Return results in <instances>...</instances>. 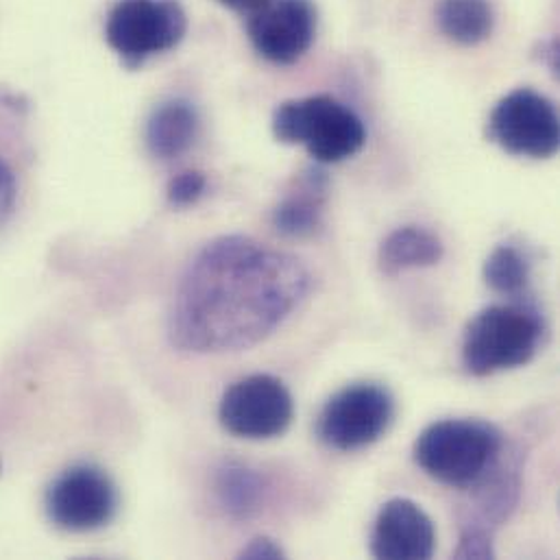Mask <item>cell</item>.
Masks as SVG:
<instances>
[{"mask_svg": "<svg viewBox=\"0 0 560 560\" xmlns=\"http://www.w3.org/2000/svg\"><path fill=\"white\" fill-rule=\"evenodd\" d=\"M186 31L188 18L177 0H118L105 24L107 44L131 70L175 48Z\"/></svg>", "mask_w": 560, "mask_h": 560, "instance_id": "obj_5", "label": "cell"}, {"mask_svg": "<svg viewBox=\"0 0 560 560\" xmlns=\"http://www.w3.org/2000/svg\"><path fill=\"white\" fill-rule=\"evenodd\" d=\"M415 463L436 482L471 489L502 458V432L480 419H445L428 425L415 441Z\"/></svg>", "mask_w": 560, "mask_h": 560, "instance_id": "obj_3", "label": "cell"}, {"mask_svg": "<svg viewBox=\"0 0 560 560\" xmlns=\"http://www.w3.org/2000/svg\"><path fill=\"white\" fill-rule=\"evenodd\" d=\"M445 249L436 234L408 225L390 232L377 254V262L384 276H399L408 269H421V267H434L441 262Z\"/></svg>", "mask_w": 560, "mask_h": 560, "instance_id": "obj_14", "label": "cell"}, {"mask_svg": "<svg viewBox=\"0 0 560 560\" xmlns=\"http://www.w3.org/2000/svg\"><path fill=\"white\" fill-rule=\"evenodd\" d=\"M50 522L68 533H90L107 526L118 511L112 478L94 465L66 469L46 493Z\"/></svg>", "mask_w": 560, "mask_h": 560, "instance_id": "obj_9", "label": "cell"}, {"mask_svg": "<svg viewBox=\"0 0 560 560\" xmlns=\"http://www.w3.org/2000/svg\"><path fill=\"white\" fill-rule=\"evenodd\" d=\"M327 195V177L323 171H307L296 182L273 212L276 230L290 236L301 238L318 230L323 217V203Z\"/></svg>", "mask_w": 560, "mask_h": 560, "instance_id": "obj_13", "label": "cell"}, {"mask_svg": "<svg viewBox=\"0 0 560 560\" xmlns=\"http://www.w3.org/2000/svg\"><path fill=\"white\" fill-rule=\"evenodd\" d=\"M487 285L509 299H522L530 283V258L515 245H500L485 262Z\"/></svg>", "mask_w": 560, "mask_h": 560, "instance_id": "obj_17", "label": "cell"}, {"mask_svg": "<svg viewBox=\"0 0 560 560\" xmlns=\"http://www.w3.org/2000/svg\"><path fill=\"white\" fill-rule=\"evenodd\" d=\"M316 35L312 0H267L249 18V37L256 50L280 66L299 61Z\"/></svg>", "mask_w": 560, "mask_h": 560, "instance_id": "obj_10", "label": "cell"}, {"mask_svg": "<svg viewBox=\"0 0 560 560\" xmlns=\"http://www.w3.org/2000/svg\"><path fill=\"white\" fill-rule=\"evenodd\" d=\"M436 20L441 31L463 46H476L493 31V9L489 0H441Z\"/></svg>", "mask_w": 560, "mask_h": 560, "instance_id": "obj_15", "label": "cell"}, {"mask_svg": "<svg viewBox=\"0 0 560 560\" xmlns=\"http://www.w3.org/2000/svg\"><path fill=\"white\" fill-rule=\"evenodd\" d=\"M273 133L283 144H303L320 164L355 155L366 140L360 116L327 94L281 103L273 114Z\"/></svg>", "mask_w": 560, "mask_h": 560, "instance_id": "obj_4", "label": "cell"}, {"mask_svg": "<svg viewBox=\"0 0 560 560\" xmlns=\"http://www.w3.org/2000/svg\"><path fill=\"white\" fill-rule=\"evenodd\" d=\"M221 4L234 9V11H243V13H254L258 7H262L267 0H219Z\"/></svg>", "mask_w": 560, "mask_h": 560, "instance_id": "obj_22", "label": "cell"}, {"mask_svg": "<svg viewBox=\"0 0 560 560\" xmlns=\"http://www.w3.org/2000/svg\"><path fill=\"white\" fill-rule=\"evenodd\" d=\"M294 417V401L285 384L267 373L249 375L230 386L221 399L219 419L223 428L249 441L281 436Z\"/></svg>", "mask_w": 560, "mask_h": 560, "instance_id": "obj_8", "label": "cell"}, {"mask_svg": "<svg viewBox=\"0 0 560 560\" xmlns=\"http://www.w3.org/2000/svg\"><path fill=\"white\" fill-rule=\"evenodd\" d=\"M18 199V184H15V173L7 162L0 160V230L7 225V221L13 214Z\"/></svg>", "mask_w": 560, "mask_h": 560, "instance_id": "obj_20", "label": "cell"}, {"mask_svg": "<svg viewBox=\"0 0 560 560\" xmlns=\"http://www.w3.org/2000/svg\"><path fill=\"white\" fill-rule=\"evenodd\" d=\"M546 323L530 301L511 299L480 310L463 338V364L469 375L487 377L528 364L541 349Z\"/></svg>", "mask_w": 560, "mask_h": 560, "instance_id": "obj_2", "label": "cell"}, {"mask_svg": "<svg viewBox=\"0 0 560 560\" xmlns=\"http://www.w3.org/2000/svg\"><path fill=\"white\" fill-rule=\"evenodd\" d=\"M206 177L199 171H184L177 177L171 179L166 197L168 203L175 208H188L195 206L203 195H206Z\"/></svg>", "mask_w": 560, "mask_h": 560, "instance_id": "obj_18", "label": "cell"}, {"mask_svg": "<svg viewBox=\"0 0 560 560\" xmlns=\"http://www.w3.org/2000/svg\"><path fill=\"white\" fill-rule=\"evenodd\" d=\"M241 559H285V552L281 550L280 544H276L273 539H269V537H258V539H254V541L241 552Z\"/></svg>", "mask_w": 560, "mask_h": 560, "instance_id": "obj_21", "label": "cell"}, {"mask_svg": "<svg viewBox=\"0 0 560 560\" xmlns=\"http://www.w3.org/2000/svg\"><path fill=\"white\" fill-rule=\"evenodd\" d=\"M436 548V528L412 500L386 502L373 524L371 555L384 560H428Z\"/></svg>", "mask_w": 560, "mask_h": 560, "instance_id": "obj_11", "label": "cell"}, {"mask_svg": "<svg viewBox=\"0 0 560 560\" xmlns=\"http://www.w3.org/2000/svg\"><path fill=\"white\" fill-rule=\"evenodd\" d=\"M217 495L228 515L249 520L260 511L267 487L254 469L245 465H228L217 474Z\"/></svg>", "mask_w": 560, "mask_h": 560, "instance_id": "obj_16", "label": "cell"}, {"mask_svg": "<svg viewBox=\"0 0 560 560\" xmlns=\"http://www.w3.org/2000/svg\"><path fill=\"white\" fill-rule=\"evenodd\" d=\"M489 138L511 155L533 160L552 158L560 147L555 103L530 88L506 94L491 112Z\"/></svg>", "mask_w": 560, "mask_h": 560, "instance_id": "obj_7", "label": "cell"}, {"mask_svg": "<svg viewBox=\"0 0 560 560\" xmlns=\"http://www.w3.org/2000/svg\"><path fill=\"white\" fill-rule=\"evenodd\" d=\"M199 112L184 98L155 107L147 122V147L158 160H175L192 149L199 138Z\"/></svg>", "mask_w": 560, "mask_h": 560, "instance_id": "obj_12", "label": "cell"}, {"mask_svg": "<svg viewBox=\"0 0 560 560\" xmlns=\"http://www.w3.org/2000/svg\"><path fill=\"white\" fill-rule=\"evenodd\" d=\"M310 285V271L294 256L247 236L217 238L179 280L168 340L190 353L249 349L301 305Z\"/></svg>", "mask_w": 560, "mask_h": 560, "instance_id": "obj_1", "label": "cell"}, {"mask_svg": "<svg viewBox=\"0 0 560 560\" xmlns=\"http://www.w3.org/2000/svg\"><path fill=\"white\" fill-rule=\"evenodd\" d=\"M395 419V399L386 386L358 382L338 390L320 410L318 439L338 452H353L380 441Z\"/></svg>", "mask_w": 560, "mask_h": 560, "instance_id": "obj_6", "label": "cell"}, {"mask_svg": "<svg viewBox=\"0 0 560 560\" xmlns=\"http://www.w3.org/2000/svg\"><path fill=\"white\" fill-rule=\"evenodd\" d=\"M454 557L456 559H495L491 533L480 528H463L460 544Z\"/></svg>", "mask_w": 560, "mask_h": 560, "instance_id": "obj_19", "label": "cell"}]
</instances>
